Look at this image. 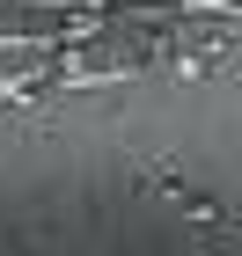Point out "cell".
<instances>
[{
    "label": "cell",
    "instance_id": "1",
    "mask_svg": "<svg viewBox=\"0 0 242 256\" xmlns=\"http://www.w3.org/2000/svg\"><path fill=\"white\" fill-rule=\"evenodd\" d=\"M147 183H154V190H169V198H176V205H183L191 220H205V227H220V205H213V198H198V190H183V183L169 176V168H147Z\"/></svg>",
    "mask_w": 242,
    "mask_h": 256
}]
</instances>
